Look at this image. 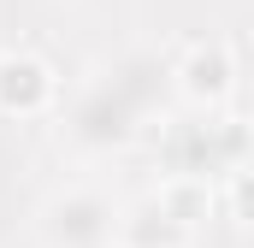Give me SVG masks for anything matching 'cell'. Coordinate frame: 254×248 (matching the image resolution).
I'll use <instances>...</instances> for the list:
<instances>
[{"instance_id": "6da1fadb", "label": "cell", "mask_w": 254, "mask_h": 248, "mask_svg": "<svg viewBox=\"0 0 254 248\" xmlns=\"http://www.w3.org/2000/svg\"><path fill=\"white\" fill-rule=\"evenodd\" d=\"M166 89H172V65L160 60V54H125L113 71H101L71 101L65 136L83 154H113V148L136 142V130L160 113Z\"/></svg>"}, {"instance_id": "7a4b0ae2", "label": "cell", "mask_w": 254, "mask_h": 248, "mask_svg": "<svg viewBox=\"0 0 254 248\" xmlns=\"http://www.w3.org/2000/svg\"><path fill=\"white\" fill-rule=\"evenodd\" d=\"M243 154H249V136L243 119H219V113H201L195 124H172L166 130V172L178 178H237L243 172Z\"/></svg>"}, {"instance_id": "3957f363", "label": "cell", "mask_w": 254, "mask_h": 248, "mask_svg": "<svg viewBox=\"0 0 254 248\" xmlns=\"http://www.w3.org/2000/svg\"><path fill=\"white\" fill-rule=\"evenodd\" d=\"M119 201L101 189H71L60 201H48L42 213V237L48 248H113L119 243Z\"/></svg>"}, {"instance_id": "277c9868", "label": "cell", "mask_w": 254, "mask_h": 248, "mask_svg": "<svg viewBox=\"0 0 254 248\" xmlns=\"http://www.w3.org/2000/svg\"><path fill=\"white\" fill-rule=\"evenodd\" d=\"M172 89L201 107V113H219L225 101H231V89H237V60H231V48L225 42H201L190 48L184 60L172 65Z\"/></svg>"}, {"instance_id": "5b68a950", "label": "cell", "mask_w": 254, "mask_h": 248, "mask_svg": "<svg viewBox=\"0 0 254 248\" xmlns=\"http://www.w3.org/2000/svg\"><path fill=\"white\" fill-rule=\"evenodd\" d=\"M48 101H54V71L36 60V54H12V60H0V113L36 119Z\"/></svg>"}]
</instances>
